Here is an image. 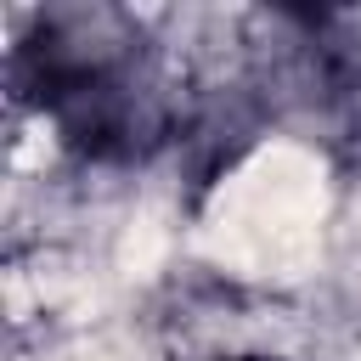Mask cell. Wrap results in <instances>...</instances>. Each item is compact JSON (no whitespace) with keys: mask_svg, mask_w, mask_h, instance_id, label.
I'll return each mask as SVG.
<instances>
[{"mask_svg":"<svg viewBox=\"0 0 361 361\" xmlns=\"http://www.w3.org/2000/svg\"><path fill=\"white\" fill-rule=\"evenodd\" d=\"M220 361H282V355H271V350H237V355H220Z\"/></svg>","mask_w":361,"mask_h":361,"instance_id":"obj_2","label":"cell"},{"mask_svg":"<svg viewBox=\"0 0 361 361\" xmlns=\"http://www.w3.org/2000/svg\"><path fill=\"white\" fill-rule=\"evenodd\" d=\"M11 96L28 102L56 147L96 169L147 164L180 135V107L158 45L113 6H45L6 56Z\"/></svg>","mask_w":361,"mask_h":361,"instance_id":"obj_1","label":"cell"}]
</instances>
